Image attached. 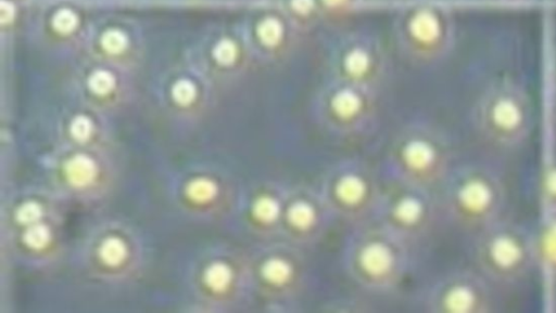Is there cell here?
Segmentation results:
<instances>
[{"mask_svg": "<svg viewBox=\"0 0 556 313\" xmlns=\"http://www.w3.org/2000/svg\"><path fill=\"white\" fill-rule=\"evenodd\" d=\"M410 245L375 220L352 226L342 251L349 278L361 289L388 295L406 278Z\"/></svg>", "mask_w": 556, "mask_h": 313, "instance_id": "obj_1", "label": "cell"}, {"mask_svg": "<svg viewBox=\"0 0 556 313\" xmlns=\"http://www.w3.org/2000/svg\"><path fill=\"white\" fill-rule=\"evenodd\" d=\"M442 214L473 234L505 217L507 190L502 175L483 162L453 167L440 185Z\"/></svg>", "mask_w": 556, "mask_h": 313, "instance_id": "obj_2", "label": "cell"}, {"mask_svg": "<svg viewBox=\"0 0 556 313\" xmlns=\"http://www.w3.org/2000/svg\"><path fill=\"white\" fill-rule=\"evenodd\" d=\"M386 168L391 180L435 190L453 168L452 144L432 122H407L389 144Z\"/></svg>", "mask_w": 556, "mask_h": 313, "instance_id": "obj_3", "label": "cell"}, {"mask_svg": "<svg viewBox=\"0 0 556 313\" xmlns=\"http://www.w3.org/2000/svg\"><path fill=\"white\" fill-rule=\"evenodd\" d=\"M472 260L494 287L525 281L538 263L535 234L506 217L475 233Z\"/></svg>", "mask_w": 556, "mask_h": 313, "instance_id": "obj_4", "label": "cell"}, {"mask_svg": "<svg viewBox=\"0 0 556 313\" xmlns=\"http://www.w3.org/2000/svg\"><path fill=\"white\" fill-rule=\"evenodd\" d=\"M471 121L485 143L502 151H513L522 146L531 133L532 104L519 84L497 81L477 99Z\"/></svg>", "mask_w": 556, "mask_h": 313, "instance_id": "obj_5", "label": "cell"}, {"mask_svg": "<svg viewBox=\"0 0 556 313\" xmlns=\"http://www.w3.org/2000/svg\"><path fill=\"white\" fill-rule=\"evenodd\" d=\"M399 53L419 67L432 66L450 53L455 25L450 10L439 3L418 2L400 9L392 24Z\"/></svg>", "mask_w": 556, "mask_h": 313, "instance_id": "obj_6", "label": "cell"}, {"mask_svg": "<svg viewBox=\"0 0 556 313\" xmlns=\"http://www.w3.org/2000/svg\"><path fill=\"white\" fill-rule=\"evenodd\" d=\"M317 187L336 220L356 226L374 220L383 185L370 164L349 157L330 165Z\"/></svg>", "mask_w": 556, "mask_h": 313, "instance_id": "obj_7", "label": "cell"}, {"mask_svg": "<svg viewBox=\"0 0 556 313\" xmlns=\"http://www.w3.org/2000/svg\"><path fill=\"white\" fill-rule=\"evenodd\" d=\"M378 95L369 89L327 78L313 97L312 113L328 134L339 139L361 138L375 127Z\"/></svg>", "mask_w": 556, "mask_h": 313, "instance_id": "obj_8", "label": "cell"}, {"mask_svg": "<svg viewBox=\"0 0 556 313\" xmlns=\"http://www.w3.org/2000/svg\"><path fill=\"white\" fill-rule=\"evenodd\" d=\"M440 214L434 190L389 179L374 220L412 246L432 233Z\"/></svg>", "mask_w": 556, "mask_h": 313, "instance_id": "obj_9", "label": "cell"}, {"mask_svg": "<svg viewBox=\"0 0 556 313\" xmlns=\"http://www.w3.org/2000/svg\"><path fill=\"white\" fill-rule=\"evenodd\" d=\"M305 249L281 237L265 240L251 262V282L269 304L296 301L308 282Z\"/></svg>", "mask_w": 556, "mask_h": 313, "instance_id": "obj_10", "label": "cell"}, {"mask_svg": "<svg viewBox=\"0 0 556 313\" xmlns=\"http://www.w3.org/2000/svg\"><path fill=\"white\" fill-rule=\"evenodd\" d=\"M328 78L359 86L377 93L390 75V60L379 38L368 31H350L331 45L327 56Z\"/></svg>", "mask_w": 556, "mask_h": 313, "instance_id": "obj_11", "label": "cell"}, {"mask_svg": "<svg viewBox=\"0 0 556 313\" xmlns=\"http://www.w3.org/2000/svg\"><path fill=\"white\" fill-rule=\"evenodd\" d=\"M418 303L430 313H489L496 300L494 286L473 268L440 275L421 291Z\"/></svg>", "mask_w": 556, "mask_h": 313, "instance_id": "obj_12", "label": "cell"}, {"mask_svg": "<svg viewBox=\"0 0 556 313\" xmlns=\"http://www.w3.org/2000/svg\"><path fill=\"white\" fill-rule=\"evenodd\" d=\"M336 220L317 186L307 183L288 185L280 237L304 249L321 242Z\"/></svg>", "mask_w": 556, "mask_h": 313, "instance_id": "obj_13", "label": "cell"}, {"mask_svg": "<svg viewBox=\"0 0 556 313\" xmlns=\"http://www.w3.org/2000/svg\"><path fill=\"white\" fill-rule=\"evenodd\" d=\"M302 28L283 6L258 11L250 27V44L256 56L269 65L285 61L294 50Z\"/></svg>", "mask_w": 556, "mask_h": 313, "instance_id": "obj_14", "label": "cell"}, {"mask_svg": "<svg viewBox=\"0 0 556 313\" xmlns=\"http://www.w3.org/2000/svg\"><path fill=\"white\" fill-rule=\"evenodd\" d=\"M288 185L276 179L260 182L248 201L251 230L265 240L280 237V225Z\"/></svg>", "mask_w": 556, "mask_h": 313, "instance_id": "obj_15", "label": "cell"}, {"mask_svg": "<svg viewBox=\"0 0 556 313\" xmlns=\"http://www.w3.org/2000/svg\"><path fill=\"white\" fill-rule=\"evenodd\" d=\"M535 242L538 263L556 279V210L545 211Z\"/></svg>", "mask_w": 556, "mask_h": 313, "instance_id": "obj_16", "label": "cell"}, {"mask_svg": "<svg viewBox=\"0 0 556 313\" xmlns=\"http://www.w3.org/2000/svg\"><path fill=\"white\" fill-rule=\"evenodd\" d=\"M204 278L213 291L226 292L237 284V269L225 261H217L206 269Z\"/></svg>", "mask_w": 556, "mask_h": 313, "instance_id": "obj_17", "label": "cell"}, {"mask_svg": "<svg viewBox=\"0 0 556 313\" xmlns=\"http://www.w3.org/2000/svg\"><path fill=\"white\" fill-rule=\"evenodd\" d=\"M68 181L75 186L89 184L97 173V168L91 158L86 155H76L65 165Z\"/></svg>", "mask_w": 556, "mask_h": 313, "instance_id": "obj_18", "label": "cell"}, {"mask_svg": "<svg viewBox=\"0 0 556 313\" xmlns=\"http://www.w3.org/2000/svg\"><path fill=\"white\" fill-rule=\"evenodd\" d=\"M314 19L325 16H336L348 12L356 0H306Z\"/></svg>", "mask_w": 556, "mask_h": 313, "instance_id": "obj_19", "label": "cell"}, {"mask_svg": "<svg viewBox=\"0 0 556 313\" xmlns=\"http://www.w3.org/2000/svg\"><path fill=\"white\" fill-rule=\"evenodd\" d=\"M240 53L239 44L230 38L220 39L213 48V57L225 67L233 66L238 62Z\"/></svg>", "mask_w": 556, "mask_h": 313, "instance_id": "obj_20", "label": "cell"}, {"mask_svg": "<svg viewBox=\"0 0 556 313\" xmlns=\"http://www.w3.org/2000/svg\"><path fill=\"white\" fill-rule=\"evenodd\" d=\"M545 211L556 210V158L548 165L542 182Z\"/></svg>", "mask_w": 556, "mask_h": 313, "instance_id": "obj_21", "label": "cell"}, {"mask_svg": "<svg viewBox=\"0 0 556 313\" xmlns=\"http://www.w3.org/2000/svg\"><path fill=\"white\" fill-rule=\"evenodd\" d=\"M217 193V185L207 179H197L187 186L188 196L198 203L210 201Z\"/></svg>", "mask_w": 556, "mask_h": 313, "instance_id": "obj_22", "label": "cell"}, {"mask_svg": "<svg viewBox=\"0 0 556 313\" xmlns=\"http://www.w3.org/2000/svg\"><path fill=\"white\" fill-rule=\"evenodd\" d=\"M100 256L106 264L117 265L126 256V247L121 239L111 237L101 245Z\"/></svg>", "mask_w": 556, "mask_h": 313, "instance_id": "obj_23", "label": "cell"}, {"mask_svg": "<svg viewBox=\"0 0 556 313\" xmlns=\"http://www.w3.org/2000/svg\"><path fill=\"white\" fill-rule=\"evenodd\" d=\"M50 239L49 229L43 224H33L24 234V242L31 248H41Z\"/></svg>", "mask_w": 556, "mask_h": 313, "instance_id": "obj_24", "label": "cell"}, {"mask_svg": "<svg viewBox=\"0 0 556 313\" xmlns=\"http://www.w3.org/2000/svg\"><path fill=\"white\" fill-rule=\"evenodd\" d=\"M88 84L94 93L105 94L114 87V77L106 70H97L89 77Z\"/></svg>", "mask_w": 556, "mask_h": 313, "instance_id": "obj_25", "label": "cell"}, {"mask_svg": "<svg viewBox=\"0 0 556 313\" xmlns=\"http://www.w3.org/2000/svg\"><path fill=\"white\" fill-rule=\"evenodd\" d=\"M103 48L110 53H119L127 45L126 36L116 29L108 30L101 39Z\"/></svg>", "mask_w": 556, "mask_h": 313, "instance_id": "obj_26", "label": "cell"}, {"mask_svg": "<svg viewBox=\"0 0 556 313\" xmlns=\"http://www.w3.org/2000/svg\"><path fill=\"white\" fill-rule=\"evenodd\" d=\"M52 24L55 30L66 34L76 27L77 17L71 10L62 9L54 14Z\"/></svg>", "mask_w": 556, "mask_h": 313, "instance_id": "obj_27", "label": "cell"}, {"mask_svg": "<svg viewBox=\"0 0 556 313\" xmlns=\"http://www.w3.org/2000/svg\"><path fill=\"white\" fill-rule=\"evenodd\" d=\"M172 93L177 103L187 105L193 101L195 88L191 81L181 79L174 84Z\"/></svg>", "mask_w": 556, "mask_h": 313, "instance_id": "obj_28", "label": "cell"}, {"mask_svg": "<svg viewBox=\"0 0 556 313\" xmlns=\"http://www.w3.org/2000/svg\"><path fill=\"white\" fill-rule=\"evenodd\" d=\"M41 217V208L37 203L27 201L16 212L17 220L23 224L35 223Z\"/></svg>", "mask_w": 556, "mask_h": 313, "instance_id": "obj_29", "label": "cell"}, {"mask_svg": "<svg viewBox=\"0 0 556 313\" xmlns=\"http://www.w3.org/2000/svg\"><path fill=\"white\" fill-rule=\"evenodd\" d=\"M71 133L78 141H85L90 136L92 125L89 118L77 116L71 123Z\"/></svg>", "mask_w": 556, "mask_h": 313, "instance_id": "obj_30", "label": "cell"}, {"mask_svg": "<svg viewBox=\"0 0 556 313\" xmlns=\"http://www.w3.org/2000/svg\"><path fill=\"white\" fill-rule=\"evenodd\" d=\"M14 16V6L11 2L2 0L0 3L1 23L5 24L12 21Z\"/></svg>", "mask_w": 556, "mask_h": 313, "instance_id": "obj_31", "label": "cell"}, {"mask_svg": "<svg viewBox=\"0 0 556 313\" xmlns=\"http://www.w3.org/2000/svg\"><path fill=\"white\" fill-rule=\"evenodd\" d=\"M554 304L556 307V292H555V297H554Z\"/></svg>", "mask_w": 556, "mask_h": 313, "instance_id": "obj_32", "label": "cell"}, {"mask_svg": "<svg viewBox=\"0 0 556 313\" xmlns=\"http://www.w3.org/2000/svg\"><path fill=\"white\" fill-rule=\"evenodd\" d=\"M555 77H556V64H555Z\"/></svg>", "mask_w": 556, "mask_h": 313, "instance_id": "obj_33", "label": "cell"}]
</instances>
